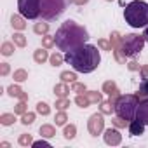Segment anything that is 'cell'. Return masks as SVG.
<instances>
[{
    "mask_svg": "<svg viewBox=\"0 0 148 148\" xmlns=\"http://www.w3.org/2000/svg\"><path fill=\"white\" fill-rule=\"evenodd\" d=\"M64 61L75 70V71H80V73H91L94 71L99 63H101V54L98 51L96 45H91V44H84L77 49H71V51H66V56H64Z\"/></svg>",
    "mask_w": 148,
    "mask_h": 148,
    "instance_id": "cell-1",
    "label": "cell"
},
{
    "mask_svg": "<svg viewBox=\"0 0 148 148\" xmlns=\"http://www.w3.org/2000/svg\"><path fill=\"white\" fill-rule=\"evenodd\" d=\"M54 40H56V47L59 51H71V49L84 45L89 40V32L82 25L68 19V21L61 23V26L58 28V32L54 35Z\"/></svg>",
    "mask_w": 148,
    "mask_h": 148,
    "instance_id": "cell-2",
    "label": "cell"
},
{
    "mask_svg": "<svg viewBox=\"0 0 148 148\" xmlns=\"http://www.w3.org/2000/svg\"><path fill=\"white\" fill-rule=\"evenodd\" d=\"M125 23L132 28H145L148 25V4L143 0H132L124 11Z\"/></svg>",
    "mask_w": 148,
    "mask_h": 148,
    "instance_id": "cell-3",
    "label": "cell"
},
{
    "mask_svg": "<svg viewBox=\"0 0 148 148\" xmlns=\"http://www.w3.org/2000/svg\"><path fill=\"white\" fill-rule=\"evenodd\" d=\"M138 105H139V98L136 94H120L115 99V113L131 122L136 117Z\"/></svg>",
    "mask_w": 148,
    "mask_h": 148,
    "instance_id": "cell-4",
    "label": "cell"
},
{
    "mask_svg": "<svg viewBox=\"0 0 148 148\" xmlns=\"http://www.w3.org/2000/svg\"><path fill=\"white\" fill-rule=\"evenodd\" d=\"M145 44H146V40H145V37L143 35H138V33H127L125 37H122V54L125 56V58H136L141 51H143V47H145Z\"/></svg>",
    "mask_w": 148,
    "mask_h": 148,
    "instance_id": "cell-5",
    "label": "cell"
},
{
    "mask_svg": "<svg viewBox=\"0 0 148 148\" xmlns=\"http://www.w3.org/2000/svg\"><path fill=\"white\" fill-rule=\"evenodd\" d=\"M66 11V0H40V18L52 21Z\"/></svg>",
    "mask_w": 148,
    "mask_h": 148,
    "instance_id": "cell-6",
    "label": "cell"
},
{
    "mask_svg": "<svg viewBox=\"0 0 148 148\" xmlns=\"http://www.w3.org/2000/svg\"><path fill=\"white\" fill-rule=\"evenodd\" d=\"M18 9L26 19H37L40 18V0H18Z\"/></svg>",
    "mask_w": 148,
    "mask_h": 148,
    "instance_id": "cell-7",
    "label": "cell"
},
{
    "mask_svg": "<svg viewBox=\"0 0 148 148\" xmlns=\"http://www.w3.org/2000/svg\"><path fill=\"white\" fill-rule=\"evenodd\" d=\"M87 131H89V134L91 136H99L103 131H105V117H103V113L99 112V113H92L91 117H89V120H87Z\"/></svg>",
    "mask_w": 148,
    "mask_h": 148,
    "instance_id": "cell-8",
    "label": "cell"
},
{
    "mask_svg": "<svg viewBox=\"0 0 148 148\" xmlns=\"http://www.w3.org/2000/svg\"><path fill=\"white\" fill-rule=\"evenodd\" d=\"M103 138H105V143H106V145H110V146H117V145H120V143H122V134H120L117 129H112V127L105 131Z\"/></svg>",
    "mask_w": 148,
    "mask_h": 148,
    "instance_id": "cell-9",
    "label": "cell"
},
{
    "mask_svg": "<svg viewBox=\"0 0 148 148\" xmlns=\"http://www.w3.org/2000/svg\"><path fill=\"white\" fill-rule=\"evenodd\" d=\"M136 119L148 125V99H139L138 110H136Z\"/></svg>",
    "mask_w": 148,
    "mask_h": 148,
    "instance_id": "cell-10",
    "label": "cell"
},
{
    "mask_svg": "<svg viewBox=\"0 0 148 148\" xmlns=\"http://www.w3.org/2000/svg\"><path fill=\"white\" fill-rule=\"evenodd\" d=\"M103 92H105V94H108V96H110V99H113V101L120 96L119 86H117L113 80H106V82L103 84Z\"/></svg>",
    "mask_w": 148,
    "mask_h": 148,
    "instance_id": "cell-11",
    "label": "cell"
},
{
    "mask_svg": "<svg viewBox=\"0 0 148 148\" xmlns=\"http://www.w3.org/2000/svg\"><path fill=\"white\" fill-rule=\"evenodd\" d=\"M7 94L11 96V98H18V99H23V101H26L28 99V94L18 86V84H12V86H9L7 87Z\"/></svg>",
    "mask_w": 148,
    "mask_h": 148,
    "instance_id": "cell-12",
    "label": "cell"
},
{
    "mask_svg": "<svg viewBox=\"0 0 148 148\" xmlns=\"http://www.w3.org/2000/svg\"><path fill=\"white\" fill-rule=\"evenodd\" d=\"M129 132H131L132 136H141V134L145 132V124L139 122L138 119H136V120L132 119V120L129 122Z\"/></svg>",
    "mask_w": 148,
    "mask_h": 148,
    "instance_id": "cell-13",
    "label": "cell"
},
{
    "mask_svg": "<svg viewBox=\"0 0 148 148\" xmlns=\"http://www.w3.org/2000/svg\"><path fill=\"white\" fill-rule=\"evenodd\" d=\"M25 19H26L25 16L12 14V18H11V25H12V28L18 30V32H23V30L26 28V21H25Z\"/></svg>",
    "mask_w": 148,
    "mask_h": 148,
    "instance_id": "cell-14",
    "label": "cell"
},
{
    "mask_svg": "<svg viewBox=\"0 0 148 148\" xmlns=\"http://www.w3.org/2000/svg\"><path fill=\"white\" fill-rule=\"evenodd\" d=\"M49 58H51V56H49V52H47V49H45V47H40V49H37V51L33 52V61H35L37 64L45 63Z\"/></svg>",
    "mask_w": 148,
    "mask_h": 148,
    "instance_id": "cell-15",
    "label": "cell"
},
{
    "mask_svg": "<svg viewBox=\"0 0 148 148\" xmlns=\"http://www.w3.org/2000/svg\"><path fill=\"white\" fill-rule=\"evenodd\" d=\"M70 91H71V89L68 87L66 82H61V84H56V86H54V94H56L58 98H68Z\"/></svg>",
    "mask_w": 148,
    "mask_h": 148,
    "instance_id": "cell-16",
    "label": "cell"
},
{
    "mask_svg": "<svg viewBox=\"0 0 148 148\" xmlns=\"http://www.w3.org/2000/svg\"><path fill=\"white\" fill-rule=\"evenodd\" d=\"M99 112L103 115H112L115 112V101L113 99H108V101H101L99 103Z\"/></svg>",
    "mask_w": 148,
    "mask_h": 148,
    "instance_id": "cell-17",
    "label": "cell"
},
{
    "mask_svg": "<svg viewBox=\"0 0 148 148\" xmlns=\"http://www.w3.org/2000/svg\"><path fill=\"white\" fill-rule=\"evenodd\" d=\"M110 44H112V51H120L122 49V35L119 32H112Z\"/></svg>",
    "mask_w": 148,
    "mask_h": 148,
    "instance_id": "cell-18",
    "label": "cell"
},
{
    "mask_svg": "<svg viewBox=\"0 0 148 148\" xmlns=\"http://www.w3.org/2000/svg\"><path fill=\"white\" fill-rule=\"evenodd\" d=\"M38 132H40L42 138H47V139L56 136V129H54V125H51V124H44V125H40Z\"/></svg>",
    "mask_w": 148,
    "mask_h": 148,
    "instance_id": "cell-19",
    "label": "cell"
},
{
    "mask_svg": "<svg viewBox=\"0 0 148 148\" xmlns=\"http://www.w3.org/2000/svg\"><path fill=\"white\" fill-rule=\"evenodd\" d=\"M136 96L139 99H148V79H143V82L139 84V89H138Z\"/></svg>",
    "mask_w": 148,
    "mask_h": 148,
    "instance_id": "cell-20",
    "label": "cell"
},
{
    "mask_svg": "<svg viewBox=\"0 0 148 148\" xmlns=\"http://www.w3.org/2000/svg\"><path fill=\"white\" fill-rule=\"evenodd\" d=\"M59 79H61V82L73 84V82H77V73H75V71H61Z\"/></svg>",
    "mask_w": 148,
    "mask_h": 148,
    "instance_id": "cell-21",
    "label": "cell"
},
{
    "mask_svg": "<svg viewBox=\"0 0 148 148\" xmlns=\"http://www.w3.org/2000/svg\"><path fill=\"white\" fill-rule=\"evenodd\" d=\"M63 136H64L66 139H73V138L77 136V127L73 125V124H66L64 129H63Z\"/></svg>",
    "mask_w": 148,
    "mask_h": 148,
    "instance_id": "cell-22",
    "label": "cell"
},
{
    "mask_svg": "<svg viewBox=\"0 0 148 148\" xmlns=\"http://www.w3.org/2000/svg\"><path fill=\"white\" fill-rule=\"evenodd\" d=\"M91 103H101L103 101V92H98V91H86L84 92Z\"/></svg>",
    "mask_w": 148,
    "mask_h": 148,
    "instance_id": "cell-23",
    "label": "cell"
},
{
    "mask_svg": "<svg viewBox=\"0 0 148 148\" xmlns=\"http://www.w3.org/2000/svg\"><path fill=\"white\" fill-rule=\"evenodd\" d=\"M16 122V113H2L0 115V124L2 125H12Z\"/></svg>",
    "mask_w": 148,
    "mask_h": 148,
    "instance_id": "cell-24",
    "label": "cell"
},
{
    "mask_svg": "<svg viewBox=\"0 0 148 148\" xmlns=\"http://www.w3.org/2000/svg\"><path fill=\"white\" fill-rule=\"evenodd\" d=\"M14 47H16L14 42H4L2 47H0V52H2L4 56H12L14 54Z\"/></svg>",
    "mask_w": 148,
    "mask_h": 148,
    "instance_id": "cell-25",
    "label": "cell"
},
{
    "mask_svg": "<svg viewBox=\"0 0 148 148\" xmlns=\"http://www.w3.org/2000/svg\"><path fill=\"white\" fill-rule=\"evenodd\" d=\"M12 77H14V82H18V84H19V82H25V80H28V71L23 70V68H19V70L14 71Z\"/></svg>",
    "mask_w": 148,
    "mask_h": 148,
    "instance_id": "cell-26",
    "label": "cell"
},
{
    "mask_svg": "<svg viewBox=\"0 0 148 148\" xmlns=\"http://www.w3.org/2000/svg\"><path fill=\"white\" fill-rule=\"evenodd\" d=\"M37 113H38V115L47 117V115L51 113V106H49L45 101H38V103H37Z\"/></svg>",
    "mask_w": 148,
    "mask_h": 148,
    "instance_id": "cell-27",
    "label": "cell"
},
{
    "mask_svg": "<svg viewBox=\"0 0 148 148\" xmlns=\"http://www.w3.org/2000/svg\"><path fill=\"white\" fill-rule=\"evenodd\" d=\"M33 32L37 33V35H45L47 32H49V23H35V26H33Z\"/></svg>",
    "mask_w": 148,
    "mask_h": 148,
    "instance_id": "cell-28",
    "label": "cell"
},
{
    "mask_svg": "<svg viewBox=\"0 0 148 148\" xmlns=\"http://www.w3.org/2000/svg\"><path fill=\"white\" fill-rule=\"evenodd\" d=\"M54 45H56V40H54V37H52V35H49V33L42 35V47L51 49V47H54Z\"/></svg>",
    "mask_w": 148,
    "mask_h": 148,
    "instance_id": "cell-29",
    "label": "cell"
},
{
    "mask_svg": "<svg viewBox=\"0 0 148 148\" xmlns=\"http://www.w3.org/2000/svg\"><path fill=\"white\" fill-rule=\"evenodd\" d=\"M75 103L80 106V108H87L89 105H92L91 101H89V98L86 96V94H77V98H75Z\"/></svg>",
    "mask_w": 148,
    "mask_h": 148,
    "instance_id": "cell-30",
    "label": "cell"
},
{
    "mask_svg": "<svg viewBox=\"0 0 148 148\" xmlns=\"http://www.w3.org/2000/svg\"><path fill=\"white\" fill-rule=\"evenodd\" d=\"M35 113L33 112H26V113H23L21 115V124H25V125H32L33 122H35Z\"/></svg>",
    "mask_w": 148,
    "mask_h": 148,
    "instance_id": "cell-31",
    "label": "cell"
},
{
    "mask_svg": "<svg viewBox=\"0 0 148 148\" xmlns=\"http://www.w3.org/2000/svg\"><path fill=\"white\" fill-rule=\"evenodd\" d=\"M56 125H66V122H68V115H66V112H63V110H58V113H56Z\"/></svg>",
    "mask_w": 148,
    "mask_h": 148,
    "instance_id": "cell-32",
    "label": "cell"
},
{
    "mask_svg": "<svg viewBox=\"0 0 148 148\" xmlns=\"http://www.w3.org/2000/svg\"><path fill=\"white\" fill-rule=\"evenodd\" d=\"M12 42L16 44V47H26V37L23 33H14Z\"/></svg>",
    "mask_w": 148,
    "mask_h": 148,
    "instance_id": "cell-33",
    "label": "cell"
},
{
    "mask_svg": "<svg viewBox=\"0 0 148 148\" xmlns=\"http://www.w3.org/2000/svg\"><path fill=\"white\" fill-rule=\"evenodd\" d=\"M68 106H70V98H58V99H56V110L66 112Z\"/></svg>",
    "mask_w": 148,
    "mask_h": 148,
    "instance_id": "cell-34",
    "label": "cell"
},
{
    "mask_svg": "<svg viewBox=\"0 0 148 148\" xmlns=\"http://www.w3.org/2000/svg\"><path fill=\"white\" fill-rule=\"evenodd\" d=\"M112 124L117 127V129H122V127H125V125H129V120H125V119H122V117H119V115H115L113 119H112Z\"/></svg>",
    "mask_w": 148,
    "mask_h": 148,
    "instance_id": "cell-35",
    "label": "cell"
},
{
    "mask_svg": "<svg viewBox=\"0 0 148 148\" xmlns=\"http://www.w3.org/2000/svg\"><path fill=\"white\" fill-rule=\"evenodd\" d=\"M18 143L21 146H30V145H33V138H32V134H21L18 138Z\"/></svg>",
    "mask_w": 148,
    "mask_h": 148,
    "instance_id": "cell-36",
    "label": "cell"
},
{
    "mask_svg": "<svg viewBox=\"0 0 148 148\" xmlns=\"http://www.w3.org/2000/svg\"><path fill=\"white\" fill-rule=\"evenodd\" d=\"M49 61H51V64H52V66H61V63L64 61V58H63L59 52H54V54H51Z\"/></svg>",
    "mask_w": 148,
    "mask_h": 148,
    "instance_id": "cell-37",
    "label": "cell"
},
{
    "mask_svg": "<svg viewBox=\"0 0 148 148\" xmlns=\"http://www.w3.org/2000/svg\"><path fill=\"white\" fill-rule=\"evenodd\" d=\"M28 112V106H26V101H23V99H19V103L14 106V113L16 115H23V113H26Z\"/></svg>",
    "mask_w": 148,
    "mask_h": 148,
    "instance_id": "cell-38",
    "label": "cell"
},
{
    "mask_svg": "<svg viewBox=\"0 0 148 148\" xmlns=\"http://www.w3.org/2000/svg\"><path fill=\"white\" fill-rule=\"evenodd\" d=\"M87 91L86 84H80V82H73L71 84V92H77V94H84Z\"/></svg>",
    "mask_w": 148,
    "mask_h": 148,
    "instance_id": "cell-39",
    "label": "cell"
},
{
    "mask_svg": "<svg viewBox=\"0 0 148 148\" xmlns=\"http://www.w3.org/2000/svg\"><path fill=\"white\" fill-rule=\"evenodd\" d=\"M98 47L103 49V51H112V44L108 40H105V38H99L98 40Z\"/></svg>",
    "mask_w": 148,
    "mask_h": 148,
    "instance_id": "cell-40",
    "label": "cell"
},
{
    "mask_svg": "<svg viewBox=\"0 0 148 148\" xmlns=\"http://www.w3.org/2000/svg\"><path fill=\"white\" fill-rule=\"evenodd\" d=\"M9 71H11L9 63H0V75L5 77V75H9Z\"/></svg>",
    "mask_w": 148,
    "mask_h": 148,
    "instance_id": "cell-41",
    "label": "cell"
},
{
    "mask_svg": "<svg viewBox=\"0 0 148 148\" xmlns=\"http://www.w3.org/2000/svg\"><path fill=\"white\" fill-rule=\"evenodd\" d=\"M33 148H51V145H49V141H45V139H40V141H33V145H32Z\"/></svg>",
    "mask_w": 148,
    "mask_h": 148,
    "instance_id": "cell-42",
    "label": "cell"
},
{
    "mask_svg": "<svg viewBox=\"0 0 148 148\" xmlns=\"http://www.w3.org/2000/svg\"><path fill=\"white\" fill-rule=\"evenodd\" d=\"M113 56H115V59H117L120 64H125V56L122 54V51H113Z\"/></svg>",
    "mask_w": 148,
    "mask_h": 148,
    "instance_id": "cell-43",
    "label": "cell"
},
{
    "mask_svg": "<svg viewBox=\"0 0 148 148\" xmlns=\"http://www.w3.org/2000/svg\"><path fill=\"white\" fill-rule=\"evenodd\" d=\"M127 68H129V70H131V71H138V70H139V68H141V66H139V64H138V63H136V61H134V59H132V61H131V63H127Z\"/></svg>",
    "mask_w": 148,
    "mask_h": 148,
    "instance_id": "cell-44",
    "label": "cell"
},
{
    "mask_svg": "<svg viewBox=\"0 0 148 148\" xmlns=\"http://www.w3.org/2000/svg\"><path fill=\"white\" fill-rule=\"evenodd\" d=\"M139 75H141V79H148V64L139 68Z\"/></svg>",
    "mask_w": 148,
    "mask_h": 148,
    "instance_id": "cell-45",
    "label": "cell"
},
{
    "mask_svg": "<svg viewBox=\"0 0 148 148\" xmlns=\"http://www.w3.org/2000/svg\"><path fill=\"white\" fill-rule=\"evenodd\" d=\"M70 2L77 4V5H84V4H87V2H89V0H70Z\"/></svg>",
    "mask_w": 148,
    "mask_h": 148,
    "instance_id": "cell-46",
    "label": "cell"
},
{
    "mask_svg": "<svg viewBox=\"0 0 148 148\" xmlns=\"http://www.w3.org/2000/svg\"><path fill=\"white\" fill-rule=\"evenodd\" d=\"M143 37H145V40L148 42V25L145 26V30H143Z\"/></svg>",
    "mask_w": 148,
    "mask_h": 148,
    "instance_id": "cell-47",
    "label": "cell"
},
{
    "mask_svg": "<svg viewBox=\"0 0 148 148\" xmlns=\"http://www.w3.org/2000/svg\"><path fill=\"white\" fill-rule=\"evenodd\" d=\"M0 146H2V148H11V143H7V141H2V143H0Z\"/></svg>",
    "mask_w": 148,
    "mask_h": 148,
    "instance_id": "cell-48",
    "label": "cell"
},
{
    "mask_svg": "<svg viewBox=\"0 0 148 148\" xmlns=\"http://www.w3.org/2000/svg\"><path fill=\"white\" fill-rule=\"evenodd\" d=\"M106 2H112V0H106Z\"/></svg>",
    "mask_w": 148,
    "mask_h": 148,
    "instance_id": "cell-49",
    "label": "cell"
}]
</instances>
